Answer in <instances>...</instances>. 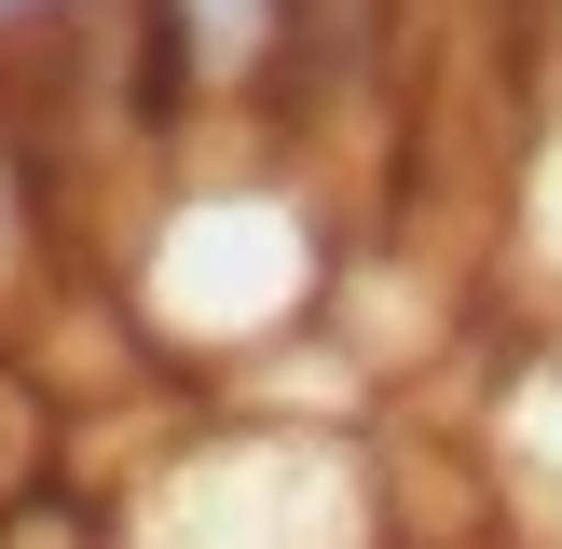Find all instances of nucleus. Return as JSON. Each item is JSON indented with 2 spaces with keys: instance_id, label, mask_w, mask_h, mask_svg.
Segmentation results:
<instances>
[{
  "instance_id": "nucleus-1",
  "label": "nucleus",
  "mask_w": 562,
  "mask_h": 549,
  "mask_svg": "<svg viewBox=\"0 0 562 549\" xmlns=\"http://www.w3.org/2000/svg\"><path fill=\"white\" fill-rule=\"evenodd\" d=\"M110 549H384V481L302 412H220L110 494Z\"/></svg>"
}]
</instances>
